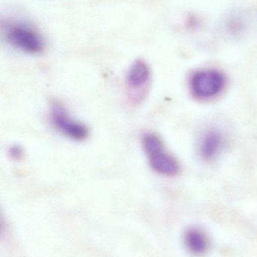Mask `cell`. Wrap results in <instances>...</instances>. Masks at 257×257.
Instances as JSON below:
<instances>
[{
  "label": "cell",
  "instance_id": "cell-1",
  "mask_svg": "<svg viewBox=\"0 0 257 257\" xmlns=\"http://www.w3.org/2000/svg\"><path fill=\"white\" fill-rule=\"evenodd\" d=\"M143 149L151 168L164 176H176L181 171L179 163L166 151L161 139L153 133H146L142 139Z\"/></svg>",
  "mask_w": 257,
  "mask_h": 257
},
{
  "label": "cell",
  "instance_id": "cell-2",
  "mask_svg": "<svg viewBox=\"0 0 257 257\" xmlns=\"http://www.w3.org/2000/svg\"><path fill=\"white\" fill-rule=\"evenodd\" d=\"M224 74L217 69L198 71L190 78V90L193 96L201 100L214 99L226 87Z\"/></svg>",
  "mask_w": 257,
  "mask_h": 257
},
{
  "label": "cell",
  "instance_id": "cell-3",
  "mask_svg": "<svg viewBox=\"0 0 257 257\" xmlns=\"http://www.w3.org/2000/svg\"><path fill=\"white\" fill-rule=\"evenodd\" d=\"M6 40L13 48L30 54H39L45 48L42 36L28 24L16 23L8 27Z\"/></svg>",
  "mask_w": 257,
  "mask_h": 257
},
{
  "label": "cell",
  "instance_id": "cell-4",
  "mask_svg": "<svg viewBox=\"0 0 257 257\" xmlns=\"http://www.w3.org/2000/svg\"><path fill=\"white\" fill-rule=\"evenodd\" d=\"M51 120L54 127L72 140L80 142L89 137V131L87 126L81 122L74 120L60 107H54L51 110Z\"/></svg>",
  "mask_w": 257,
  "mask_h": 257
},
{
  "label": "cell",
  "instance_id": "cell-5",
  "mask_svg": "<svg viewBox=\"0 0 257 257\" xmlns=\"http://www.w3.org/2000/svg\"><path fill=\"white\" fill-rule=\"evenodd\" d=\"M184 246L193 256H203L209 247V239L205 231L197 226L186 229L184 235Z\"/></svg>",
  "mask_w": 257,
  "mask_h": 257
},
{
  "label": "cell",
  "instance_id": "cell-6",
  "mask_svg": "<svg viewBox=\"0 0 257 257\" xmlns=\"http://www.w3.org/2000/svg\"><path fill=\"white\" fill-rule=\"evenodd\" d=\"M150 69L146 62L137 60L132 63L127 72V85L131 91L144 90L150 81Z\"/></svg>",
  "mask_w": 257,
  "mask_h": 257
},
{
  "label": "cell",
  "instance_id": "cell-7",
  "mask_svg": "<svg viewBox=\"0 0 257 257\" xmlns=\"http://www.w3.org/2000/svg\"><path fill=\"white\" fill-rule=\"evenodd\" d=\"M224 146V137L218 130H211L207 132L201 141L199 153L206 161L214 160L221 152Z\"/></svg>",
  "mask_w": 257,
  "mask_h": 257
},
{
  "label": "cell",
  "instance_id": "cell-8",
  "mask_svg": "<svg viewBox=\"0 0 257 257\" xmlns=\"http://www.w3.org/2000/svg\"><path fill=\"white\" fill-rule=\"evenodd\" d=\"M229 29L232 33H238L242 29V24L238 20H232L229 23Z\"/></svg>",
  "mask_w": 257,
  "mask_h": 257
}]
</instances>
